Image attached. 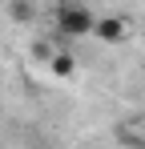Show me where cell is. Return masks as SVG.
Here are the masks:
<instances>
[{"label":"cell","mask_w":145,"mask_h":149,"mask_svg":"<svg viewBox=\"0 0 145 149\" xmlns=\"http://www.w3.org/2000/svg\"><path fill=\"white\" fill-rule=\"evenodd\" d=\"M56 12H52V28L61 32V36H89V28H93V12L81 4V0H69V4H52Z\"/></svg>","instance_id":"cell-1"},{"label":"cell","mask_w":145,"mask_h":149,"mask_svg":"<svg viewBox=\"0 0 145 149\" xmlns=\"http://www.w3.org/2000/svg\"><path fill=\"white\" fill-rule=\"evenodd\" d=\"M8 16H12L16 24H32V20H36V4H32V0H8Z\"/></svg>","instance_id":"cell-4"},{"label":"cell","mask_w":145,"mask_h":149,"mask_svg":"<svg viewBox=\"0 0 145 149\" xmlns=\"http://www.w3.org/2000/svg\"><path fill=\"white\" fill-rule=\"evenodd\" d=\"M129 32H133V24L125 16H117V12L93 16V28H89V36H97L101 45H121V40H129Z\"/></svg>","instance_id":"cell-2"},{"label":"cell","mask_w":145,"mask_h":149,"mask_svg":"<svg viewBox=\"0 0 145 149\" xmlns=\"http://www.w3.org/2000/svg\"><path fill=\"white\" fill-rule=\"evenodd\" d=\"M28 52H32V61H48V56L56 52V45H52V40H32Z\"/></svg>","instance_id":"cell-5"},{"label":"cell","mask_w":145,"mask_h":149,"mask_svg":"<svg viewBox=\"0 0 145 149\" xmlns=\"http://www.w3.org/2000/svg\"><path fill=\"white\" fill-rule=\"evenodd\" d=\"M48 65V73L56 77V81H72L77 77V52H69V49H56L52 56L45 61Z\"/></svg>","instance_id":"cell-3"},{"label":"cell","mask_w":145,"mask_h":149,"mask_svg":"<svg viewBox=\"0 0 145 149\" xmlns=\"http://www.w3.org/2000/svg\"><path fill=\"white\" fill-rule=\"evenodd\" d=\"M52 4H69V0H52Z\"/></svg>","instance_id":"cell-6"}]
</instances>
